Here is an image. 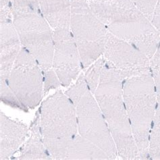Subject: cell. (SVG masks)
<instances>
[{
    "label": "cell",
    "instance_id": "17",
    "mask_svg": "<svg viewBox=\"0 0 160 160\" xmlns=\"http://www.w3.org/2000/svg\"><path fill=\"white\" fill-rule=\"evenodd\" d=\"M105 62L103 57L102 56L83 71L87 85L92 94H94L99 85Z\"/></svg>",
    "mask_w": 160,
    "mask_h": 160
},
{
    "label": "cell",
    "instance_id": "25",
    "mask_svg": "<svg viewBox=\"0 0 160 160\" xmlns=\"http://www.w3.org/2000/svg\"><path fill=\"white\" fill-rule=\"evenodd\" d=\"M12 9V0H1V10Z\"/></svg>",
    "mask_w": 160,
    "mask_h": 160
},
{
    "label": "cell",
    "instance_id": "12",
    "mask_svg": "<svg viewBox=\"0 0 160 160\" xmlns=\"http://www.w3.org/2000/svg\"><path fill=\"white\" fill-rule=\"evenodd\" d=\"M0 67L1 81L8 82L14 63L22 48L12 18L0 20Z\"/></svg>",
    "mask_w": 160,
    "mask_h": 160
},
{
    "label": "cell",
    "instance_id": "6",
    "mask_svg": "<svg viewBox=\"0 0 160 160\" xmlns=\"http://www.w3.org/2000/svg\"><path fill=\"white\" fill-rule=\"evenodd\" d=\"M12 20L22 48L30 52L43 72L52 68L53 28L40 8H12Z\"/></svg>",
    "mask_w": 160,
    "mask_h": 160
},
{
    "label": "cell",
    "instance_id": "2",
    "mask_svg": "<svg viewBox=\"0 0 160 160\" xmlns=\"http://www.w3.org/2000/svg\"><path fill=\"white\" fill-rule=\"evenodd\" d=\"M38 112L46 149L53 159L65 160L69 145L78 134L74 104L58 90L41 102Z\"/></svg>",
    "mask_w": 160,
    "mask_h": 160
},
{
    "label": "cell",
    "instance_id": "5",
    "mask_svg": "<svg viewBox=\"0 0 160 160\" xmlns=\"http://www.w3.org/2000/svg\"><path fill=\"white\" fill-rule=\"evenodd\" d=\"M69 28L78 49L83 72L103 56L108 28L86 0H71Z\"/></svg>",
    "mask_w": 160,
    "mask_h": 160
},
{
    "label": "cell",
    "instance_id": "7",
    "mask_svg": "<svg viewBox=\"0 0 160 160\" xmlns=\"http://www.w3.org/2000/svg\"><path fill=\"white\" fill-rule=\"evenodd\" d=\"M72 103L77 112L78 134L102 149L109 159H116L118 154L110 130L89 88Z\"/></svg>",
    "mask_w": 160,
    "mask_h": 160
},
{
    "label": "cell",
    "instance_id": "13",
    "mask_svg": "<svg viewBox=\"0 0 160 160\" xmlns=\"http://www.w3.org/2000/svg\"><path fill=\"white\" fill-rule=\"evenodd\" d=\"M41 13L53 29L69 28L71 0H38Z\"/></svg>",
    "mask_w": 160,
    "mask_h": 160
},
{
    "label": "cell",
    "instance_id": "24",
    "mask_svg": "<svg viewBox=\"0 0 160 160\" xmlns=\"http://www.w3.org/2000/svg\"><path fill=\"white\" fill-rule=\"evenodd\" d=\"M151 22L156 29L160 38V0H158L151 18Z\"/></svg>",
    "mask_w": 160,
    "mask_h": 160
},
{
    "label": "cell",
    "instance_id": "19",
    "mask_svg": "<svg viewBox=\"0 0 160 160\" xmlns=\"http://www.w3.org/2000/svg\"><path fill=\"white\" fill-rule=\"evenodd\" d=\"M150 71L154 82L157 101H160V45L150 59Z\"/></svg>",
    "mask_w": 160,
    "mask_h": 160
},
{
    "label": "cell",
    "instance_id": "8",
    "mask_svg": "<svg viewBox=\"0 0 160 160\" xmlns=\"http://www.w3.org/2000/svg\"><path fill=\"white\" fill-rule=\"evenodd\" d=\"M8 83L16 98L28 109L39 106L44 98L43 71L24 48L14 63Z\"/></svg>",
    "mask_w": 160,
    "mask_h": 160
},
{
    "label": "cell",
    "instance_id": "23",
    "mask_svg": "<svg viewBox=\"0 0 160 160\" xmlns=\"http://www.w3.org/2000/svg\"><path fill=\"white\" fill-rule=\"evenodd\" d=\"M12 8H40L38 0H12Z\"/></svg>",
    "mask_w": 160,
    "mask_h": 160
},
{
    "label": "cell",
    "instance_id": "14",
    "mask_svg": "<svg viewBox=\"0 0 160 160\" xmlns=\"http://www.w3.org/2000/svg\"><path fill=\"white\" fill-rule=\"evenodd\" d=\"M30 133L27 141L20 149L18 159L49 160L53 159L46 149L40 130V116L37 111L30 126Z\"/></svg>",
    "mask_w": 160,
    "mask_h": 160
},
{
    "label": "cell",
    "instance_id": "4",
    "mask_svg": "<svg viewBox=\"0 0 160 160\" xmlns=\"http://www.w3.org/2000/svg\"><path fill=\"white\" fill-rule=\"evenodd\" d=\"M104 24L111 34L144 53L149 59L160 45L151 20L130 0H114Z\"/></svg>",
    "mask_w": 160,
    "mask_h": 160
},
{
    "label": "cell",
    "instance_id": "3",
    "mask_svg": "<svg viewBox=\"0 0 160 160\" xmlns=\"http://www.w3.org/2000/svg\"><path fill=\"white\" fill-rule=\"evenodd\" d=\"M122 93L139 159H149V134L157 106L151 72L124 80Z\"/></svg>",
    "mask_w": 160,
    "mask_h": 160
},
{
    "label": "cell",
    "instance_id": "20",
    "mask_svg": "<svg viewBox=\"0 0 160 160\" xmlns=\"http://www.w3.org/2000/svg\"><path fill=\"white\" fill-rule=\"evenodd\" d=\"M44 76V97L52 89H56L62 86L60 80L54 70L51 68L43 72Z\"/></svg>",
    "mask_w": 160,
    "mask_h": 160
},
{
    "label": "cell",
    "instance_id": "10",
    "mask_svg": "<svg viewBox=\"0 0 160 160\" xmlns=\"http://www.w3.org/2000/svg\"><path fill=\"white\" fill-rule=\"evenodd\" d=\"M53 54L52 68L62 87H68L82 71L81 58L70 28L53 29Z\"/></svg>",
    "mask_w": 160,
    "mask_h": 160
},
{
    "label": "cell",
    "instance_id": "18",
    "mask_svg": "<svg viewBox=\"0 0 160 160\" xmlns=\"http://www.w3.org/2000/svg\"><path fill=\"white\" fill-rule=\"evenodd\" d=\"M0 98L3 103L12 108L18 109L24 112H28V109L25 107L16 98L7 82L1 81L0 82Z\"/></svg>",
    "mask_w": 160,
    "mask_h": 160
},
{
    "label": "cell",
    "instance_id": "1",
    "mask_svg": "<svg viewBox=\"0 0 160 160\" xmlns=\"http://www.w3.org/2000/svg\"><path fill=\"white\" fill-rule=\"evenodd\" d=\"M123 81L120 75L105 62L93 95L110 130L118 157L140 159L124 102Z\"/></svg>",
    "mask_w": 160,
    "mask_h": 160
},
{
    "label": "cell",
    "instance_id": "22",
    "mask_svg": "<svg viewBox=\"0 0 160 160\" xmlns=\"http://www.w3.org/2000/svg\"><path fill=\"white\" fill-rule=\"evenodd\" d=\"M151 20L158 0H130Z\"/></svg>",
    "mask_w": 160,
    "mask_h": 160
},
{
    "label": "cell",
    "instance_id": "16",
    "mask_svg": "<svg viewBox=\"0 0 160 160\" xmlns=\"http://www.w3.org/2000/svg\"><path fill=\"white\" fill-rule=\"evenodd\" d=\"M149 158L160 160V101H157L156 110L149 138Z\"/></svg>",
    "mask_w": 160,
    "mask_h": 160
},
{
    "label": "cell",
    "instance_id": "21",
    "mask_svg": "<svg viewBox=\"0 0 160 160\" xmlns=\"http://www.w3.org/2000/svg\"><path fill=\"white\" fill-rule=\"evenodd\" d=\"M94 13L100 17L106 12L114 0H86Z\"/></svg>",
    "mask_w": 160,
    "mask_h": 160
},
{
    "label": "cell",
    "instance_id": "11",
    "mask_svg": "<svg viewBox=\"0 0 160 160\" xmlns=\"http://www.w3.org/2000/svg\"><path fill=\"white\" fill-rule=\"evenodd\" d=\"M29 134L28 126L0 113V159L12 158L23 145Z\"/></svg>",
    "mask_w": 160,
    "mask_h": 160
},
{
    "label": "cell",
    "instance_id": "15",
    "mask_svg": "<svg viewBox=\"0 0 160 160\" xmlns=\"http://www.w3.org/2000/svg\"><path fill=\"white\" fill-rule=\"evenodd\" d=\"M110 159L99 147L78 134L67 150L66 160Z\"/></svg>",
    "mask_w": 160,
    "mask_h": 160
},
{
    "label": "cell",
    "instance_id": "9",
    "mask_svg": "<svg viewBox=\"0 0 160 160\" xmlns=\"http://www.w3.org/2000/svg\"><path fill=\"white\" fill-rule=\"evenodd\" d=\"M102 56L123 80L151 72L150 59L144 53L109 32Z\"/></svg>",
    "mask_w": 160,
    "mask_h": 160
}]
</instances>
